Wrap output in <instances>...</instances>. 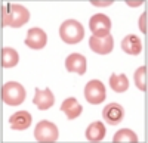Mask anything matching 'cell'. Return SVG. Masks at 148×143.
<instances>
[{
	"label": "cell",
	"instance_id": "obj_1",
	"mask_svg": "<svg viewBox=\"0 0 148 143\" xmlns=\"http://www.w3.org/2000/svg\"><path fill=\"white\" fill-rule=\"evenodd\" d=\"M30 19V12L25 6L18 3H8L2 7V25L19 28Z\"/></svg>",
	"mask_w": 148,
	"mask_h": 143
},
{
	"label": "cell",
	"instance_id": "obj_2",
	"mask_svg": "<svg viewBox=\"0 0 148 143\" xmlns=\"http://www.w3.org/2000/svg\"><path fill=\"white\" fill-rule=\"evenodd\" d=\"M59 37L67 44H76L80 43L84 37V28L76 19H67L59 27Z\"/></svg>",
	"mask_w": 148,
	"mask_h": 143
},
{
	"label": "cell",
	"instance_id": "obj_3",
	"mask_svg": "<svg viewBox=\"0 0 148 143\" xmlns=\"http://www.w3.org/2000/svg\"><path fill=\"white\" fill-rule=\"evenodd\" d=\"M2 99L9 106H19L25 100V89L16 81H8L2 87Z\"/></svg>",
	"mask_w": 148,
	"mask_h": 143
},
{
	"label": "cell",
	"instance_id": "obj_4",
	"mask_svg": "<svg viewBox=\"0 0 148 143\" xmlns=\"http://www.w3.org/2000/svg\"><path fill=\"white\" fill-rule=\"evenodd\" d=\"M84 98L92 105H99L105 100V86L99 80H90L84 87Z\"/></svg>",
	"mask_w": 148,
	"mask_h": 143
},
{
	"label": "cell",
	"instance_id": "obj_5",
	"mask_svg": "<svg viewBox=\"0 0 148 143\" xmlns=\"http://www.w3.org/2000/svg\"><path fill=\"white\" fill-rule=\"evenodd\" d=\"M58 127L47 120L40 121L34 128V137L39 142H55L58 140Z\"/></svg>",
	"mask_w": 148,
	"mask_h": 143
},
{
	"label": "cell",
	"instance_id": "obj_6",
	"mask_svg": "<svg viewBox=\"0 0 148 143\" xmlns=\"http://www.w3.org/2000/svg\"><path fill=\"white\" fill-rule=\"evenodd\" d=\"M89 47L90 50L98 55H108L113 52L114 47V39L111 34L107 35H92L89 39Z\"/></svg>",
	"mask_w": 148,
	"mask_h": 143
},
{
	"label": "cell",
	"instance_id": "obj_7",
	"mask_svg": "<svg viewBox=\"0 0 148 143\" xmlns=\"http://www.w3.org/2000/svg\"><path fill=\"white\" fill-rule=\"evenodd\" d=\"M89 28L93 35H107L111 30V19L104 14H96L89 21Z\"/></svg>",
	"mask_w": 148,
	"mask_h": 143
},
{
	"label": "cell",
	"instance_id": "obj_8",
	"mask_svg": "<svg viewBox=\"0 0 148 143\" xmlns=\"http://www.w3.org/2000/svg\"><path fill=\"white\" fill-rule=\"evenodd\" d=\"M102 118L107 124L110 125H117L123 121L125 118V109L119 103H108L102 109Z\"/></svg>",
	"mask_w": 148,
	"mask_h": 143
},
{
	"label": "cell",
	"instance_id": "obj_9",
	"mask_svg": "<svg viewBox=\"0 0 148 143\" xmlns=\"http://www.w3.org/2000/svg\"><path fill=\"white\" fill-rule=\"evenodd\" d=\"M47 43V35L42 28H31L27 33V39H25V44L30 49L34 50H40L46 46Z\"/></svg>",
	"mask_w": 148,
	"mask_h": 143
},
{
	"label": "cell",
	"instance_id": "obj_10",
	"mask_svg": "<svg viewBox=\"0 0 148 143\" xmlns=\"http://www.w3.org/2000/svg\"><path fill=\"white\" fill-rule=\"evenodd\" d=\"M65 68L68 73H76L79 75H83L88 69V61L80 53H71L65 59Z\"/></svg>",
	"mask_w": 148,
	"mask_h": 143
},
{
	"label": "cell",
	"instance_id": "obj_11",
	"mask_svg": "<svg viewBox=\"0 0 148 143\" xmlns=\"http://www.w3.org/2000/svg\"><path fill=\"white\" fill-rule=\"evenodd\" d=\"M33 103L40 111H46V109L51 108V106H53L55 96H53V93L51 91V89H45V90L36 89V94L33 98Z\"/></svg>",
	"mask_w": 148,
	"mask_h": 143
},
{
	"label": "cell",
	"instance_id": "obj_12",
	"mask_svg": "<svg viewBox=\"0 0 148 143\" xmlns=\"http://www.w3.org/2000/svg\"><path fill=\"white\" fill-rule=\"evenodd\" d=\"M31 114L27 111H18L14 115H10L9 118V125L12 130H16V131H22V130H27L31 125Z\"/></svg>",
	"mask_w": 148,
	"mask_h": 143
},
{
	"label": "cell",
	"instance_id": "obj_13",
	"mask_svg": "<svg viewBox=\"0 0 148 143\" xmlns=\"http://www.w3.org/2000/svg\"><path fill=\"white\" fill-rule=\"evenodd\" d=\"M121 50L127 53V55H139L141 50H142V43L139 40L138 35H135V34H129L126 35L125 39L121 40Z\"/></svg>",
	"mask_w": 148,
	"mask_h": 143
},
{
	"label": "cell",
	"instance_id": "obj_14",
	"mask_svg": "<svg viewBox=\"0 0 148 143\" xmlns=\"http://www.w3.org/2000/svg\"><path fill=\"white\" fill-rule=\"evenodd\" d=\"M61 111H62L68 120H76V118L83 112L82 105L77 102L76 98H68L61 103Z\"/></svg>",
	"mask_w": 148,
	"mask_h": 143
},
{
	"label": "cell",
	"instance_id": "obj_15",
	"mask_svg": "<svg viewBox=\"0 0 148 143\" xmlns=\"http://www.w3.org/2000/svg\"><path fill=\"white\" fill-rule=\"evenodd\" d=\"M84 134H86V139L90 142H101L105 137V125L101 121H95V123L89 124Z\"/></svg>",
	"mask_w": 148,
	"mask_h": 143
},
{
	"label": "cell",
	"instance_id": "obj_16",
	"mask_svg": "<svg viewBox=\"0 0 148 143\" xmlns=\"http://www.w3.org/2000/svg\"><path fill=\"white\" fill-rule=\"evenodd\" d=\"M110 87L116 93H123V91H126L129 89V80L125 74H111Z\"/></svg>",
	"mask_w": 148,
	"mask_h": 143
},
{
	"label": "cell",
	"instance_id": "obj_17",
	"mask_svg": "<svg viewBox=\"0 0 148 143\" xmlns=\"http://www.w3.org/2000/svg\"><path fill=\"white\" fill-rule=\"evenodd\" d=\"M19 62V55L12 47H3L2 49V66L3 68H12Z\"/></svg>",
	"mask_w": 148,
	"mask_h": 143
},
{
	"label": "cell",
	"instance_id": "obj_18",
	"mask_svg": "<svg viewBox=\"0 0 148 143\" xmlns=\"http://www.w3.org/2000/svg\"><path fill=\"white\" fill-rule=\"evenodd\" d=\"M113 142H138V136L129 128H121L114 134Z\"/></svg>",
	"mask_w": 148,
	"mask_h": 143
},
{
	"label": "cell",
	"instance_id": "obj_19",
	"mask_svg": "<svg viewBox=\"0 0 148 143\" xmlns=\"http://www.w3.org/2000/svg\"><path fill=\"white\" fill-rule=\"evenodd\" d=\"M135 84L142 91H147V66H139L135 71Z\"/></svg>",
	"mask_w": 148,
	"mask_h": 143
},
{
	"label": "cell",
	"instance_id": "obj_20",
	"mask_svg": "<svg viewBox=\"0 0 148 143\" xmlns=\"http://www.w3.org/2000/svg\"><path fill=\"white\" fill-rule=\"evenodd\" d=\"M139 28L144 34H147V12L141 15V19H139Z\"/></svg>",
	"mask_w": 148,
	"mask_h": 143
},
{
	"label": "cell",
	"instance_id": "obj_21",
	"mask_svg": "<svg viewBox=\"0 0 148 143\" xmlns=\"http://www.w3.org/2000/svg\"><path fill=\"white\" fill-rule=\"evenodd\" d=\"M113 2H92V5L95 6H110Z\"/></svg>",
	"mask_w": 148,
	"mask_h": 143
}]
</instances>
